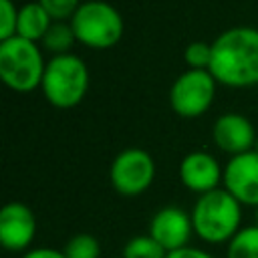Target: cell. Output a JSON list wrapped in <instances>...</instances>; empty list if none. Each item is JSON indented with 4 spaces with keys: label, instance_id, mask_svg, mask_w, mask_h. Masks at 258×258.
Wrapping results in <instances>:
<instances>
[{
    "label": "cell",
    "instance_id": "obj_1",
    "mask_svg": "<svg viewBox=\"0 0 258 258\" xmlns=\"http://www.w3.org/2000/svg\"><path fill=\"white\" fill-rule=\"evenodd\" d=\"M210 73L216 83L246 89L258 85V28L234 26L212 42Z\"/></svg>",
    "mask_w": 258,
    "mask_h": 258
},
{
    "label": "cell",
    "instance_id": "obj_2",
    "mask_svg": "<svg viewBox=\"0 0 258 258\" xmlns=\"http://www.w3.org/2000/svg\"><path fill=\"white\" fill-rule=\"evenodd\" d=\"M189 214L194 234L208 244H228L242 228V204L224 187L198 196Z\"/></svg>",
    "mask_w": 258,
    "mask_h": 258
},
{
    "label": "cell",
    "instance_id": "obj_3",
    "mask_svg": "<svg viewBox=\"0 0 258 258\" xmlns=\"http://www.w3.org/2000/svg\"><path fill=\"white\" fill-rule=\"evenodd\" d=\"M46 62L36 42L12 36L0 40V77L16 93H28L42 85Z\"/></svg>",
    "mask_w": 258,
    "mask_h": 258
},
{
    "label": "cell",
    "instance_id": "obj_4",
    "mask_svg": "<svg viewBox=\"0 0 258 258\" xmlns=\"http://www.w3.org/2000/svg\"><path fill=\"white\" fill-rule=\"evenodd\" d=\"M46 101L56 109H71L83 101L89 89V71L81 56L69 52L46 62L42 85Z\"/></svg>",
    "mask_w": 258,
    "mask_h": 258
},
{
    "label": "cell",
    "instance_id": "obj_5",
    "mask_svg": "<svg viewBox=\"0 0 258 258\" xmlns=\"http://www.w3.org/2000/svg\"><path fill=\"white\" fill-rule=\"evenodd\" d=\"M77 42L105 50L115 46L123 36V16L105 0H85L69 20Z\"/></svg>",
    "mask_w": 258,
    "mask_h": 258
},
{
    "label": "cell",
    "instance_id": "obj_6",
    "mask_svg": "<svg viewBox=\"0 0 258 258\" xmlns=\"http://www.w3.org/2000/svg\"><path fill=\"white\" fill-rule=\"evenodd\" d=\"M216 85L218 83L210 71L187 69L173 81L169 89V105L173 113L183 119L202 117L214 103Z\"/></svg>",
    "mask_w": 258,
    "mask_h": 258
},
{
    "label": "cell",
    "instance_id": "obj_7",
    "mask_svg": "<svg viewBox=\"0 0 258 258\" xmlns=\"http://www.w3.org/2000/svg\"><path fill=\"white\" fill-rule=\"evenodd\" d=\"M155 177V161L141 147H129L117 153L111 163L109 179L117 194L133 198L149 189Z\"/></svg>",
    "mask_w": 258,
    "mask_h": 258
},
{
    "label": "cell",
    "instance_id": "obj_8",
    "mask_svg": "<svg viewBox=\"0 0 258 258\" xmlns=\"http://www.w3.org/2000/svg\"><path fill=\"white\" fill-rule=\"evenodd\" d=\"M167 254L181 250L189 246V240L194 236V222L191 214L177 206H165L157 210L149 222L147 232Z\"/></svg>",
    "mask_w": 258,
    "mask_h": 258
},
{
    "label": "cell",
    "instance_id": "obj_9",
    "mask_svg": "<svg viewBox=\"0 0 258 258\" xmlns=\"http://www.w3.org/2000/svg\"><path fill=\"white\" fill-rule=\"evenodd\" d=\"M36 236V216L22 202H8L0 210V244L8 252H28Z\"/></svg>",
    "mask_w": 258,
    "mask_h": 258
},
{
    "label": "cell",
    "instance_id": "obj_10",
    "mask_svg": "<svg viewBox=\"0 0 258 258\" xmlns=\"http://www.w3.org/2000/svg\"><path fill=\"white\" fill-rule=\"evenodd\" d=\"M222 183L242 206L258 208V151L252 149L230 157Z\"/></svg>",
    "mask_w": 258,
    "mask_h": 258
},
{
    "label": "cell",
    "instance_id": "obj_11",
    "mask_svg": "<svg viewBox=\"0 0 258 258\" xmlns=\"http://www.w3.org/2000/svg\"><path fill=\"white\" fill-rule=\"evenodd\" d=\"M179 179L189 191L204 196L220 187V181H224V169L208 151H191L179 163Z\"/></svg>",
    "mask_w": 258,
    "mask_h": 258
},
{
    "label": "cell",
    "instance_id": "obj_12",
    "mask_svg": "<svg viewBox=\"0 0 258 258\" xmlns=\"http://www.w3.org/2000/svg\"><path fill=\"white\" fill-rule=\"evenodd\" d=\"M212 137H214V143L222 151H226L234 157V155L252 151L256 145L258 133H256L254 125L244 115L226 113L216 119V123L212 127Z\"/></svg>",
    "mask_w": 258,
    "mask_h": 258
},
{
    "label": "cell",
    "instance_id": "obj_13",
    "mask_svg": "<svg viewBox=\"0 0 258 258\" xmlns=\"http://www.w3.org/2000/svg\"><path fill=\"white\" fill-rule=\"evenodd\" d=\"M54 20L38 2H28L18 8V22H16V36L38 42L48 32Z\"/></svg>",
    "mask_w": 258,
    "mask_h": 258
},
{
    "label": "cell",
    "instance_id": "obj_14",
    "mask_svg": "<svg viewBox=\"0 0 258 258\" xmlns=\"http://www.w3.org/2000/svg\"><path fill=\"white\" fill-rule=\"evenodd\" d=\"M40 42H42L44 50L58 56V54H69L71 52L73 44L77 42V36L73 32L71 22H52L48 32L44 34V38Z\"/></svg>",
    "mask_w": 258,
    "mask_h": 258
},
{
    "label": "cell",
    "instance_id": "obj_15",
    "mask_svg": "<svg viewBox=\"0 0 258 258\" xmlns=\"http://www.w3.org/2000/svg\"><path fill=\"white\" fill-rule=\"evenodd\" d=\"M226 258H258V226H244L228 242Z\"/></svg>",
    "mask_w": 258,
    "mask_h": 258
},
{
    "label": "cell",
    "instance_id": "obj_16",
    "mask_svg": "<svg viewBox=\"0 0 258 258\" xmlns=\"http://www.w3.org/2000/svg\"><path fill=\"white\" fill-rule=\"evenodd\" d=\"M121 254L123 258H167V252L149 234H139L129 238Z\"/></svg>",
    "mask_w": 258,
    "mask_h": 258
},
{
    "label": "cell",
    "instance_id": "obj_17",
    "mask_svg": "<svg viewBox=\"0 0 258 258\" xmlns=\"http://www.w3.org/2000/svg\"><path fill=\"white\" fill-rule=\"evenodd\" d=\"M67 258H99L101 256V244L93 234L81 232L67 240L62 248Z\"/></svg>",
    "mask_w": 258,
    "mask_h": 258
},
{
    "label": "cell",
    "instance_id": "obj_18",
    "mask_svg": "<svg viewBox=\"0 0 258 258\" xmlns=\"http://www.w3.org/2000/svg\"><path fill=\"white\" fill-rule=\"evenodd\" d=\"M183 60H185L187 69H194V71H210L212 44L210 42H204V40H196V42L187 44V48L183 52Z\"/></svg>",
    "mask_w": 258,
    "mask_h": 258
},
{
    "label": "cell",
    "instance_id": "obj_19",
    "mask_svg": "<svg viewBox=\"0 0 258 258\" xmlns=\"http://www.w3.org/2000/svg\"><path fill=\"white\" fill-rule=\"evenodd\" d=\"M54 22H69L77 8L81 6V0H36Z\"/></svg>",
    "mask_w": 258,
    "mask_h": 258
},
{
    "label": "cell",
    "instance_id": "obj_20",
    "mask_svg": "<svg viewBox=\"0 0 258 258\" xmlns=\"http://www.w3.org/2000/svg\"><path fill=\"white\" fill-rule=\"evenodd\" d=\"M0 14H2V26H0V40L16 36V22H18V8L12 0H0Z\"/></svg>",
    "mask_w": 258,
    "mask_h": 258
},
{
    "label": "cell",
    "instance_id": "obj_21",
    "mask_svg": "<svg viewBox=\"0 0 258 258\" xmlns=\"http://www.w3.org/2000/svg\"><path fill=\"white\" fill-rule=\"evenodd\" d=\"M167 258H216V256H212L210 252H206V250H202V248L185 246V248H181V250L169 252Z\"/></svg>",
    "mask_w": 258,
    "mask_h": 258
},
{
    "label": "cell",
    "instance_id": "obj_22",
    "mask_svg": "<svg viewBox=\"0 0 258 258\" xmlns=\"http://www.w3.org/2000/svg\"><path fill=\"white\" fill-rule=\"evenodd\" d=\"M20 258H67V256L62 250H56V248H32L24 252Z\"/></svg>",
    "mask_w": 258,
    "mask_h": 258
},
{
    "label": "cell",
    "instance_id": "obj_23",
    "mask_svg": "<svg viewBox=\"0 0 258 258\" xmlns=\"http://www.w3.org/2000/svg\"><path fill=\"white\" fill-rule=\"evenodd\" d=\"M254 220H256V222H254V226H258V208H256V214H254Z\"/></svg>",
    "mask_w": 258,
    "mask_h": 258
},
{
    "label": "cell",
    "instance_id": "obj_24",
    "mask_svg": "<svg viewBox=\"0 0 258 258\" xmlns=\"http://www.w3.org/2000/svg\"><path fill=\"white\" fill-rule=\"evenodd\" d=\"M254 151H258V137H256V145H254Z\"/></svg>",
    "mask_w": 258,
    "mask_h": 258
}]
</instances>
